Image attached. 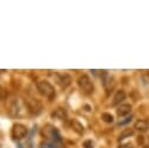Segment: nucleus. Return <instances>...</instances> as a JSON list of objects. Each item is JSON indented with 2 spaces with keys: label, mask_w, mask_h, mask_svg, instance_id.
I'll return each instance as SVG.
<instances>
[{
  "label": "nucleus",
  "mask_w": 149,
  "mask_h": 148,
  "mask_svg": "<svg viewBox=\"0 0 149 148\" xmlns=\"http://www.w3.org/2000/svg\"><path fill=\"white\" fill-rule=\"evenodd\" d=\"M6 107H7L8 114H9L12 118H16V117L22 115V113H21V111H22V105H21L20 99H19L16 96H14V94L8 96L7 101H6Z\"/></svg>",
  "instance_id": "1"
},
{
  "label": "nucleus",
  "mask_w": 149,
  "mask_h": 148,
  "mask_svg": "<svg viewBox=\"0 0 149 148\" xmlns=\"http://www.w3.org/2000/svg\"><path fill=\"white\" fill-rule=\"evenodd\" d=\"M36 87H37V91L43 96L45 97L47 99L49 100H52L56 96V92H55V87L51 85V83H49L48 80H40L37 82L36 84Z\"/></svg>",
  "instance_id": "2"
},
{
  "label": "nucleus",
  "mask_w": 149,
  "mask_h": 148,
  "mask_svg": "<svg viewBox=\"0 0 149 148\" xmlns=\"http://www.w3.org/2000/svg\"><path fill=\"white\" fill-rule=\"evenodd\" d=\"M27 134H28V129L23 124L16 122V124L13 125V127H12V138L14 140H22L27 136Z\"/></svg>",
  "instance_id": "3"
},
{
  "label": "nucleus",
  "mask_w": 149,
  "mask_h": 148,
  "mask_svg": "<svg viewBox=\"0 0 149 148\" xmlns=\"http://www.w3.org/2000/svg\"><path fill=\"white\" fill-rule=\"evenodd\" d=\"M77 83H78V86H79L84 92H86V93H92L93 90H94L93 82L91 80V78H90L87 75H81V76L78 78Z\"/></svg>",
  "instance_id": "4"
},
{
  "label": "nucleus",
  "mask_w": 149,
  "mask_h": 148,
  "mask_svg": "<svg viewBox=\"0 0 149 148\" xmlns=\"http://www.w3.org/2000/svg\"><path fill=\"white\" fill-rule=\"evenodd\" d=\"M24 103H26V106H27L28 111L34 113V114H38L41 112V110H42V105L37 100H35L33 98H27L24 100Z\"/></svg>",
  "instance_id": "5"
},
{
  "label": "nucleus",
  "mask_w": 149,
  "mask_h": 148,
  "mask_svg": "<svg viewBox=\"0 0 149 148\" xmlns=\"http://www.w3.org/2000/svg\"><path fill=\"white\" fill-rule=\"evenodd\" d=\"M56 80L57 83L62 86V87H68L70 84H71V77L68 75V73H61V72H57L56 73Z\"/></svg>",
  "instance_id": "6"
},
{
  "label": "nucleus",
  "mask_w": 149,
  "mask_h": 148,
  "mask_svg": "<svg viewBox=\"0 0 149 148\" xmlns=\"http://www.w3.org/2000/svg\"><path fill=\"white\" fill-rule=\"evenodd\" d=\"M130 112H132V106L129 104H121L116 110V114L119 118L127 117L128 114H130Z\"/></svg>",
  "instance_id": "7"
},
{
  "label": "nucleus",
  "mask_w": 149,
  "mask_h": 148,
  "mask_svg": "<svg viewBox=\"0 0 149 148\" xmlns=\"http://www.w3.org/2000/svg\"><path fill=\"white\" fill-rule=\"evenodd\" d=\"M134 128L137 129L139 132H147L149 129V120L146 119H140L134 124Z\"/></svg>",
  "instance_id": "8"
},
{
  "label": "nucleus",
  "mask_w": 149,
  "mask_h": 148,
  "mask_svg": "<svg viewBox=\"0 0 149 148\" xmlns=\"http://www.w3.org/2000/svg\"><path fill=\"white\" fill-rule=\"evenodd\" d=\"M125 99H126V92L123 90L116 91L115 94H114V97H113V100H112V106L120 105V103H122Z\"/></svg>",
  "instance_id": "9"
},
{
  "label": "nucleus",
  "mask_w": 149,
  "mask_h": 148,
  "mask_svg": "<svg viewBox=\"0 0 149 148\" xmlns=\"http://www.w3.org/2000/svg\"><path fill=\"white\" fill-rule=\"evenodd\" d=\"M49 138L52 139V140L56 141V142H62V136H61L59 132H58L56 128H54V127H51V128L49 129Z\"/></svg>",
  "instance_id": "10"
},
{
  "label": "nucleus",
  "mask_w": 149,
  "mask_h": 148,
  "mask_svg": "<svg viewBox=\"0 0 149 148\" xmlns=\"http://www.w3.org/2000/svg\"><path fill=\"white\" fill-rule=\"evenodd\" d=\"M71 126H72V128L78 133V134H83V132H84V126L78 121V120H72L71 121Z\"/></svg>",
  "instance_id": "11"
},
{
  "label": "nucleus",
  "mask_w": 149,
  "mask_h": 148,
  "mask_svg": "<svg viewBox=\"0 0 149 148\" xmlns=\"http://www.w3.org/2000/svg\"><path fill=\"white\" fill-rule=\"evenodd\" d=\"M133 134H134V129H133V128H126L125 131H122V132L120 133V135H119V140H125V139L132 136Z\"/></svg>",
  "instance_id": "12"
},
{
  "label": "nucleus",
  "mask_w": 149,
  "mask_h": 148,
  "mask_svg": "<svg viewBox=\"0 0 149 148\" xmlns=\"http://www.w3.org/2000/svg\"><path fill=\"white\" fill-rule=\"evenodd\" d=\"M101 119L105 121V122H107V124H112L113 122V115L111 114V113H106V112H104V113H101Z\"/></svg>",
  "instance_id": "13"
},
{
  "label": "nucleus",
  "mask_w": 149,
  "mask_h": 148,
  "mask_svg": "<svg viewBox=\"0 0 149 148\" xmlns=\"http://www.w3.org/2000/svg\"><path fill=\"white\" fill-rule=\"evenodd\" d=\"M56 115H59V118L61 119H63L65 115H66V113H65V111L63 110V108H58L57 111H56V113H55Z\"/></svg>",
  "instance_id": "14"
},
{
  "label": "nucleus",
  "mask_w": 149,
  "mask_h": 148,
  "mask_svg": "<svg viewBox=\"0 0 149 148\" xmlns=\"http://www.w3.org/2000/svg\"><path fill=\"white\" fill-rule=\"evenodd\" d=\"M83 148H93V143L91 140H86L83 143Z\"/></svg>",
  "instance_id": "15"
},
{
  "label": "nucleus",
  "mask_w": 149,
  "mask_h": 148,
  "mask_svg": "<svg viewBox=\"0 0 149 148\" xmlns=\"http://www.w3.org/2000/svg\"><path fill=\"white\" fill-rule=\"evenodd\" d=\"M132 120V118L129 117V118H126V120H122V121H119V125H123V124H127V122H129Z\"/></svg>",
  "instance_id": "16"
},
{
  "label": "nucleus",
  "mask_w": 149,
  "mask_h": 148,
  "mask_svg": "<svg viewBox=\"0 0 149 148\" xmlns=\"http://www.w3.org/2000/svg\"><path fill=\"white\" fill-rule=\"evenodd\" d=\"M42 148H57V147L54 146V145H51V143H47V145H44Z\"/></svg>",
  "instance_id": "17"
},
{
  "label": "nucleus",
  "mask_w": 149,
  "mask_h": 148,
  "mask_svg": "<svg viewBox=\"0 0 149 148\" xmlns=\"http://www.w3.org/2000/svg\"><path fill=\"white\" fill-rule=\"evenodd\" d=\"M120 148H133L130 145H123V146H120Z\"/></svg>",
  "instance_id": "18"
},
{
  "label": "nucleus",
  "mask_w": 149,
  "mask_h": 148,
  "mask_svg": "<svg viewBox=\"0 0 149 148\" xmlns=\"http://www.w3.org/2000/svg\"><path fill=\"white\" fill-rule=\"evenodd\" d=\"M1 97H2V89H1V86H0V99H1Z\"/></svg>",
  "instance_id": "19"
},
{
  "label": "nucleus",
  "mask_w": 149,
  "mask_h": 148,
  "mask_svg": "<svg viewBox=\"0 0 149 148\" xmlns=\"http://www.w3.org/2000/svg\"><path fill=\"white\" fill-rule=\"evenodd\" d=\"M143 148H149V146H146V147H143Z\"/></svg>",
  "instance_id": "20"
}]
</instances>
